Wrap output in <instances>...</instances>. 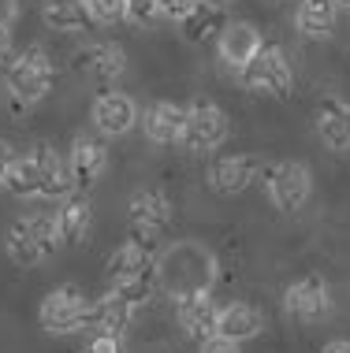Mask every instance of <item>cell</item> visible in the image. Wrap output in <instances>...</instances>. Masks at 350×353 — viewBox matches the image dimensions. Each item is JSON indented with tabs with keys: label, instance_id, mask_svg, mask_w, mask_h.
<instances>
[{
	"label": "cell",
	"instance_id": "obj_1",
	"mask_svg": "<svg viewBox=\"0 0 350 353\" xmlns=\"http://www.w3.org/2000/svg\"><path fill=\"white\" fill-rule=\"evenodd\" d=\"M56 82V63L52 56L41 49V45H30V49H23L19 56H12L4 68V85L8 93H12L15 104H37L49 97Z\"/></svg>",
	"mask_w": 350,
	"mask_h": 353
},
{
	"label": "cell",
	"instance_id": "obj_2",
	"mask_svg": "<svg viewBox=\"0 0 350 353\" xmlns=\"http://www.w3.org/2000/svg\"><path fill=\"white\" fill-rule=\"evenodd\" d=\"M239 82L250 93H261V97H287L291 85H295V71H291V60L280 45H264L239 71Z\"/></svg>",
	"mask_w": 350,
	"mask_h": 353
},
{
	"label": "cell",
	"instance_id": "obj_3",
	"mask_svg": "<svg viewBox=\"0 0 350 353\" xmlns=\"http://www.w3.org/2000/svg\"><path fill=\"white\" fill-rule=\"evenodd\" d=\"M90 309L93 301L79 286H56V290L45 294L41 309H37V320L49 335H71V331H82L90 323Z\"/></svg>",
	"mask_w": 350,
	"mask_h": 353
},
{
	"label": "cell",
	"instance_id": "obj_4",
	"mask_svg": "<svg viewBox=\"0 0 350 353\" xmlns=\"http://www.w3.org/2000/svg\"><path fill=\"white\" fill-rule=\"evenodd\" d=\"M168 223H172V201L160 190H142L130 197V242L135 245L153 253Z\"/></svg>",
	"mask_w": 350,
	"mask_h": 353
},
{
	"label": "cell",
	"instance_id": "obj_5",
	"mask_svg": "<svg viewBox=\"0 0 350 353\" xmlns=\"http://www.w3.org/2000/svg\"><path fill=\"white\" fill-rule=\"evenodd\" d=\"M264 190H269V201L280 212H298L309 201V190H313V175L306 164L298 160H283V164L264 168Z\"/></svg>",
	"mask_w": 350,
	"mask_h": 353
},
{
	"label": "cell",
	"instance_id": "obj_6",
	"mask_svg": "<svg viewBox=\"0 0 350 353\" xmlns=\"http://www.w3.org/2000/svg\"><path fill=\"white\" fill-rule=\"evenodd\" d=\"M224 138H228V116H224V108H216L213 101H197L186 108L183 138H179V145L186 152H213L224 145Z\"/></svg>",
	"mask_w": 350,
	"mask_h": 353
},
{
	"label": "cell",
	"instance_id": "obj_7",
	"mask_svg": "<svg viewBox=\"0 0 350 353\" xmlns=\"http://www.w3.org/2000/svg\"><path fill=\"white\" fill-rule=\"evenodd\" d=\"M175 316H179V327H183L186 339H194L202 346L205 339L216 335V320H220V305L209 298L205 286H194V290H183L175 298Z\"/></svg>",
	"mask_w": 350,
	"mask_h": 353
},
{
	"label": "cell",
	"instance_id": "obj_8",
	"mask_svg": "<svg viewBox=\"0 0 350 353\" xmlns=\"http://www.w3.org/2000/svg\"><path fill=\"white\" fill-rule=\"evenodd\" d=\"M283 309L291 312L302 323H317L332 312V290L320 275H306V279L291 283L287 294H283Z\"/></svg>",
	"mask_w": 350,
	"mask_h": 353
},
{
	"label": "cell",
	"instance_id": "obj_9",
	"mask_svg": "<svg viewBox=\"0 0 350 353\" xmlns=\"http://www.w3.org/2000/svg\"><path fill=\"white\" fill-rule=\"evenodd\" d=\"M90 119L101 134L123 138L127 130H135V123H138V104H135V97H127V93H119V90H105L93 101Z\"/></svg>",
	"mask_w": 350,
	"mask_h": 353
},
{
	"label": "cell",
	"instance_id": "obj_10",
	"mask_svg": "<svg viewBox=\"0 0 350 353\" xmlns=\"http://www.w3.org/2000/svg\"><path fill=\"white\" fill-rule=\"evenodd\" d=\"M68 168H71V179H75V190H90L105 175L108 168V149L101 145L97 138L90 134H79L71 141V152H68Z\"/></svg>",
	"mask_w": 350,
	"mask_h": 353
},
{
	"label": "cell",
	"instance_id": "obj_11",
	"mask_svg": "<svg viewBox=\"0 0 350 353\" xmlns=\"http://www.w3.org/2000/svg\"><path fill=\"white\" fill-rule=\"evenodd\" d=\"M216 49H220V60L228 63V68L242 71L246 63L264 49V41H261V30L253 23H228L220 30V37H216Z\"/></svg>",
	"mask_w": 350,
	"mask_h": 353
},
{
	"label": "cell",
	"instance_id": "obj_12",
	"mask_svg": "<svg viewBox=\"0 0 350 353\" xmlns=\"http://www.w3.org/2000/svg\"><path fill=\"white\" fill-rule=\"evenodd\" d=\"M253 175H257V160L242 157V152H239V157H216L209 164V186L220 197L242 194V190L253 183Z\"/></svg>",
	"mask_w": 350,
	"mask_h": 353
},
{
	"label": "cell",
	"instance_id": "obj_13",
	"mask_svg": "<svg viewBox=\"0 0 350 353\" xmlns=\"http://www.w3.org/2000/svg\"><path fill=\"white\" fill-rule=\"evenodd\" d=\"M313 127H317V138L328 149H336V152L350 149V104L336 101V97L320 101L313 112Z\"/></svg>",
	"mask_w": 350,
	"mask_h": 353
},
{
	"label": "cell",
	"instance_id": "obj_14",
	"mask_svg": "<svg viewBox=\"0 0 350 353\" xmlns=\"http://www.w3.org/2000/svg\"><path fill=\"white\" fill-rule=\"evenodd\" d=\"M34 157H37V175H41V197H49V201H64V197H71L75 179H71L68 157H60L52 145H37Z\"/></svg>",
	"mask_w": 350,
	"mask_h": 353
},
{
	"label": "cell",
	"instance_id": "obj_15",
	"mask_svg": "<svg viewBox=\"0 0 350 353\" xmlns=\"http://www.w3.org/2000/svg\"><path fill=\"white\" fill-rule=\"evenodd\" d=\"M183 123H186V108L183 104H172V101H157L153 108H146V138L157 141V145H175L183 138Z\"/></svg>",
	"mask_w": 350,
	"mask_h": 353
},
{
	"label": "cell",
	"instance_id": "obj_16",
	"mask_svg": "<svg viewBox=\"0 0 350 353\" xmlns=\"http://www.w3.org/2000/svg\"><path fill=\"white\" fill-rule=\"evenodd\" d=\"M130 320H135V305L123 298L119 290H108L101 301H93L86 331H112V335H127Z\"/></svg>",
	"mask_w": 350,
	"mask_h": 353
},
{
	"label": "cell",
	"instance_id": "obj_17",
	"mask_svg": "<svg viewBox=\"0 0 350 353\" xmlns=\"http://www.w3.org/2000/svg\"><path fill=\"white\" fill-rule=\"evenodd\" d=\"M264 331V312L253 309L246 301H231L220 309V320H216V335L224 339H235V342H246V339H257Z\"/></svg>",
	"mask_w": 350,
	"mask_h": 353
},
{
	"label": "cell",
	"instance_id": "obj_18",
	"mask_svg": "<svg viewBox=\"0 0 350 353\" xmlns=\"http://www.w3.org/2000/svg\"><path fill=\"white\" fill-rule=\"evenodd\" d=\"M105 272H108L112 286H119V283L142 279V275H153L157 272V256L149 250H142V245H135V242H123L119 250L108 256V268Z\"/></svg>",
	"mask_w": 350,
	"mask_h": 353
},
{
	"label": "cell",
	"instance_id": "obj_19",
	"mask_svg": "<svg viewBox=\"0 0 350 353\" xmlns=\"http://www.w3.org/2000/svg\"><path fill=\"white\" fill-rule=\"evenodd\" d=\"M41 19H45V26L56 30V34H79V30H86V26L93 23L86 0H45Z\"/></svg>",
	"mask_w": 350,
	"mask_h": 353
},
{
	"label": "cell",
	"instance_id": "obj_20",
	"mask_svg": "<svg viewBox=\"0 0 350 353\" xmlns=\"http://www.w3.org/2000/svg\"><path fill=\"white\" fill-rule=\"evenodd\" d=\"M90 219H93V205L86 201L82 194H71L64 197L60 212H56V231H60V242L64 245H79L90 231Z\"/></svg>",
	"mask_w": 350,
	"mask_h": 353
},
{
	"label": "cell",
	"instance_id": "obj_21",
	"mask_svg": "<svg viewBox=\"0 0 350 353\" xmlns=\"http://www.w3.org/2000/svg\"><path fill=\"white\" fill-rule=\"evenodd\" d=\"M79 68L86 74H93V79H101V82H112L123 74V68H127V56H123V49L116 41H97L79 56Z\"/></svg>",
	"mask_w": 350,
	"mask_h": 353
},
{
	"label": "cell",
	"instance_id": "obj_22",
	"mask_svg": "<svg viewBox=\"0 0 350 353\" xmlns=\"http://www.w3.org/2000/svg\"><path fill=\"white\" fill-rule=\"evenodd\" d=\"M4 250H8V256H12V264H19V268H34V264L49 261V256H45V250L37 245L34 231H30V216L15 219V223L8 227V234H4Z\"/></svg>",
	"mask_w": 350,
	"mask_h": 353
},
{
	"label": "cell",
	"instance_id": "obj_23",
	"mask_svg": "<svg viewBox=\"0 0 350 353\" xmlns=\"http://www.w3.org/2000/svg\"><path fill=\"white\" fill-rule=\"evenodd\" d=\"M224 26H228L224 8L213 4V0H202V4L183 19V37H186V41H194V45H205V41H213V37H220Z\"/></svg>",
	"mask_w": 350,
	"mask_h": 353
},
{
	"label": "cell",
	"instance_id": "obj_24",
	"mask_svg": "<svg viewBox=\"0 0 350 353\" xmlns=\"http://www.w3.org/2000/svg\"><path fill=\"white\" fill-rule=\"evenodd\" d=\"M336 15H339L336 0H302L295 12V26L306 37H328L336 30Z\"/></svg>",
	"mask_w": 350,
	"mask_h": 353
},
{
	"label": "cell",
	"instance_id": "obj_25",
	"mask_svg": "<svg viewBox=\"0 0 350 353\" xmlns=\"http://www.w3.org/2000/svg\"><path fill=\"white\" fill-rule=\"evenodd\" d=\"M4 190L19 201L26 197H41V175H37V157L26 152V157H12L8 164V175H4Z\"/></svg>",
	"mask_w": 350,
	"mask_h": 353
},
{
	"label": "cell",
	"instance_id": "obj_26",
	"mask_svg": "<svg viewBox=\"0 0 350 353\" xmlns=\"http://www.w3.org/2000/svg\"><path fill=\"white\" fill-rule=\"evenodd\" d=\"M30 231L37 238V245L45 250V256H56L60 250V231H56V216H30Z\"/></svg>",
	"mask_w": 350,
	"mask_h": 353
},
{
	"label": "cell",
	"instance_id": "obj_27",
	"mask_svg": "<svg viewBox=\"0 0 350 353\" xmlns=\"http://www.w3.org/2000/svg\"><path fill=\"white\" fill-rule=\"evenodd\" d=\"M86 4H90L93 23H101V26H116L127 19V0H86Z\"/></svg>",
	"mask_w": 350,
	"mask_h": 353
},
{
	"label": "cell",
	"instance_id": "obj_28",
	"mask_svg": "<svg viewBox=\"0 0 350 353\" xmlns=\"http://www.w3.org/2000/svg\"><path fill=\"white\" fill-rule=\"evenodd\" d=\"M160 15V0H127V23L149 26Z\"/></svg>",
	"mask_w": 350,
	"mask_h": 353
},
{
	"label": "cell",
	"instance_id": "obj_29",
	"mask_svg": "<svg viewBox=\"0 0 350 353\" xmlns=\"http://www.w3.org/2000/svg\"><path fill=\"white\" fill-rule=\"evenodd\" d=\"M86 353H123V335H112V331H93L86 342Z\"/></svg>",
	"mask_w": 350,
	"mask_h": 353
},
{
	"label": "cell",
	"instance_id": "obj_30",
	"mask_svg": "<svg viewBox=\"0 0 350 353\" xmlns=\"http://www.w3.org/2000/svg\"><path fill=\"white\" fill-rule=\"evenodd\" d=\"M197 4H202V0H160V15L172 19V23H183Z\"/></svg>",
	"mask_w": 350,
	"mask_h": 353
},
{
	"label": "cell",
	"instance_id": "obj_31",
	"mask_svg": "<svg viewBox=\"0 0 350 353\" xmlns=\"http://www.w3.org/2000/svg\"><path fill=\"white\" fill-rule=\"evenodd\" d=\"M202 353H242V342L224 339V335H213V339L202 342Z\"/></svg>",
	"mask_w": 350,
	"mask_h": 353
},
{
	"label": "cell",
	"instance_id": "obj_32",
	"mask_svg": "<svg viewBox=\"0 0 350 353\" xmlns=\"http://www.w3.org/2000/svg\"><path fill=\"white\" fill-rule=\"evenodd\" d=\"M12 60V26H0V68H8Z\"/></svg>",
	"mask_w": 350,
	"mask_h": 353
},
{
	"label": "cell",
	"instance_id": "obj_33",
	"mask_svg": "<svg viewBox=\"0 0 350 353\" xmlns=\"http://www.w3.org/2000/svg\"><path fill=\"white\" fill-rule=\"evenodd\" d=\"M19 15V0H0V26H12Z\"/></svg>",
	"mask_w": 350,
	"mask_h": 353
},
{
	"label": "cell",
	"instance_id": "obj_34",
	"mask_svg": "<svg viewBox=\"0 0 350 353\" xmlns=\"http://www.w3.org/2000/svg\"><path fill=\"white\" fill-rule=\"evenodd\" d=\"M8 164H12V149L0 141V190H4V175H8Z\"/></svg>",
	"mask_w": 350,
	"mask_h": 353
},
{
	"label": "cell",
	"instance_id": "obj_35",
	"mask_svg": "<svg viewBox=\"0 0 350 353\" xmlns=\"http://www.w3.org/2000/svg\"><path fill=\"white\" fill-rule=\"evenodd\" d=\"M320 353H350V342H328Z\"/></svg>",
	"mask_w": 350,
	"mask_h": 353
},
{
	"label": "cell",
	"instance_id": "obj_36",
	"mask_svg": "<svg viewBox=\"0 0 350 353\" xmlns=\"http://www.w3.org/2000/svg\"><path fill=\"white\" fill-rule=\"evenodd\" d=\"M336 4H339V8H350V0H336Z\"/></svg>",
	"mask_w": 350,
	"mask_h": 353
}]
</instances>
